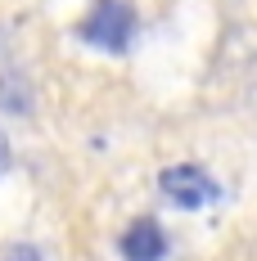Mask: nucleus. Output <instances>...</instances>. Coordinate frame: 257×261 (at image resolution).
Here are the masks:
<instances>
[{
  "label": "nucleus",
  "mask_w": 257,
  "mask_h": 261,
  "mask_svg": "<svg viewBox=\"0 0 257 261\" xmlns=\"http://www.w3.org/2000/svg\"><path fill=\"white\" fill-rule=\"evenodd\" d=\"M77 32L81 41H90L108 54H127L135 41V9H131V0H95Z\"/></svg>",
  "instance_id": "obj_1"
},
{
  "label": "nucleus",
  "mask_w": 257,
  "mask_h": 261,
  "mask_svg": "<svg viewBox=\"0 0 257 261\" xmlns=\"http://www.w3.org/2000/svg\"><path fill=\"white\" fill-rule=\"evenodd\" d=\"M158 189H162V198L180 212H199L207 203H217V180H212V171L199 167V162H176V167H167L162 176H158Z\"/></svg>",
  "instance_id": "obj_2"
},
{
  "label": "nucleus",
  "mask_w": 257,
  "mask_h": 261,
  "mask_svg": "<svg viewBox=\"0 0 257 261\" xmlns=\"http://www.w3.org/2000/svg\"><path fill=\"white\" fill-rule=\"evenodd\" d=\"M162 252H167V234L154 216H140L127 225V234H122V257L127 261H162Z\"/></svg>",
  "instance_id": "obj_3"
},
{
  "label": "nucleus",
  "mask_w": 257,
  "mask_h": 261,
  "mask_svg": "<svg viewBox=\"0 0 257 261\" xmlns=\"http://www.w3.org/2000/svg\"><path fill=\"white\" fill-rule=\"evenodd\" d=\"M0 108L5 113H32V90L18 72H5L0 77Z\"/></svg>",
  "instance_id": "obj_4"
},
{
  "label": "nucleus",
  "mask_w": 257,
  "mask_h": 261,
  "mask_svg": "<svg viewBox=\"0 0 257 261\" xmlns=\"http://www.w3.org/2000/svg\"><path fill=\"white\" fill-rule=\"evenodd\" d=\"M0 261H41V248H32V243H9Z\"/></svg>",
  "instance_id": "obj_5"
},
{
  "label": "nucleus",
  "mask_w": 257,
  "mask_h": 261,
  "mask_svg": "<svg viewBox=\"0 0 257 261\" xmlns=\"http://www.w3.org/2000/svg\"><path fill=\"white\" fill-rule=\"evenodd\" d=\"M5 167H9V140L0 135V176H5Z\"/></svg>",
  "instance_id": "obj_6"
}]
</instances>
